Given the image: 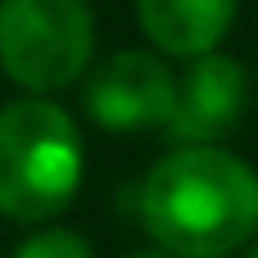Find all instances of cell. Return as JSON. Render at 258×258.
<instances>
[{"label":"cell","instance_id":"obj_5","mask_svg":"<svg viewBox=\"0 0 258 258\" xmlns=\"http://www.w3.org/2000/svg\"><path fill=\"white\" fill-rule=\"evenodd\" d=\"M249 109V73L240 59L209 50L195 54L190 68L177 77V109L168 132L181 145H213L222 141Z\"/></svg>","mask_w":258,"mask_h":258},{"label":"cell","instance_id":"obj_9","mask_svg":"<svg viewBox=\"0 0 258 258\" xmlns=\"http://www.w3.org/2000/svg\"><path fill=\"white\" fill-rule=\"evenodd\" d=\"M245 258H258V245H249V249H245Z\"/></svg>","mask_w":258,"mask_h":258},{"label":"cell","instance_id":"obj_1","mask_svg":"<svg viewBox=\"0 0 258 258\" xmlns=\"http://www.w3.org/2000/svg\"><path fill=\"white\" fill-rule=\"evenodd\" d=\"M141 222L177 258H227L258 231V172L231 150L181 145L150 168Z\"/></svg>","mask_w":258,"mask_h":258},{"label":"cell","instance_id":"obj_3","mask_svg":"<svg viewBox=\"0 0 258 258\" xmlns=\"http://www.w3.org/2000/svg\"><path fill=\"white\" fill-rule=\"evenodd\" d=\"M95 50L86 0H0V68L9 82L50 95L77 82Z\"/></svg>","mask_w":258,"mask_h":258},{"label":"cell","instance_id":"obj_2","mask_svg":"<svg viewBox=\"0 0 258 258\" xmlns=\"http://www.w3.org/2000/svg\"><path fill=\"white\" fill-rule=\"evenodd\" d=\"M82 186L77 122L45 95L0 109V218L45 222L73 204Z\"/></svg>","mask_w":258,"mask_h":258},{"label":"cell","instance_id":"obj_7","mask_svg":"<svg viewBox=\"0 0 258 258\" xmlns=\"http://www.w3.org/2000/svg\"><path fill=\"white\" fill-rule=\"evenodd\" d=\"M14 258H95L91 254V245L77 236V231H68V227H45V231H36V236H27Z\"/></svg>","mask_w":258,"mask_h":258},{"label":"cell","instance_id":"obj_6","mask_svg":"<svg viewBox=\"0 0 258 258\" xmlns=\"http://www.w3.org/2000/svg\"><path fill=\"white\" fill-rule=\"evenodd\" d=\"M141 32L177 59L218 50L236 23V0H136Z\"/></svg>","mask_w":258,"mask_h":258},{"label":"cell","instance_id":"obj_8","mask_svg":"<svg viewBox=\"0 0 258 258\" xmlns=\"http://www.w3.org/2000/svg\"><path fill=\"white\" fill-rule=\"evenodd\" d=\"M132 258H177V254H168V249H145V254H132Z\"/></svg>","mask_w":258,"mask_h":258},{"label":"cell","instance_id":"obj_4","mask_svg":"<svg viewBox=\"0 0 258 258\" xmlns=\"http://www.w3.org/2000/svg\"><path fill=\"white\" fill-rule=\"evenodd\" d=\"M86 109L109 132L168 127L177 109V77L150 50H118L91 73Z\"/></svg>","mask_w":258,"mask_h":258}]
</instances>
